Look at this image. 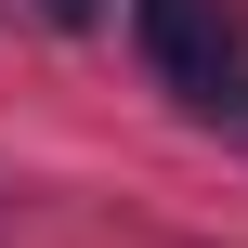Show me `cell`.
Wrapping results in <instances>:
<instances>
[{
    "label": "cell",
    "instance_id": "cell-1",
    "mask_svg": "<svg viewBox=\"0 0 248 248\" xmlns=\"http://www.w3.org/2000/svg\"><path fill=\"white\" fill-rule=\"evenodd\" d=\"M144 39H157V65H170L183 105H209V118L248 105V26H235V0H144Z\"/></svg>",
    "mask_w": 248,
    "mask_h": 248
},
{
    "label": "cell",
    "instance_id": "cell-3",
    "mask_svg": "<svg viewBox=\"0 0 248 248\" xmlns=\"http://www.w3.org/2000/svg\"><path fill=\"white\" fill-rule=\"evenodd\" d=\"M235 118H248V105H235Z\"/></svg>",
    "mask_w": 248,
    "mask_h": 248
},
{
    "label": "cell",
    "instance_id": "cell-2",
    "mask_svg": "<svg viewBox=\"0 0 248 248\" xmlns=\"http://www.w3.org/2000/svg\"><path fill=\"white\" fill-rule=\"evenodd\" d=\"M39 13H52V26H92V13H105V0H39Z\"/></svg>",
    "mask_w": 248,
    "mask_h": 248
}]
</instances>
